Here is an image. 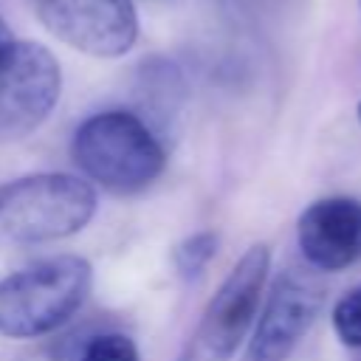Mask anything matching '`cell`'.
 <instances>
[{
  "label": "cell",
  "instance_id": "obj_1",
  "mask_svg": "<svg viewBox=\"0 0 361 361\" xmlns=\"http://www.w3.org/2000/svg\"><path fill=\"white\" fill-rule=\"evenodd\" d=\"M76 166L113 195L147 189L166 164L164 144L152 127L127 110H104L85 118L71 141Z\"/></svg>",
  "mask_w": 361,
  "mask_h": 361
},
{
  "label": "cell",
  "instance_id": "obj_2",
  "mask_svg": "<svg viewBox=\"0 0 361 361\" xmlns=\"http://www.w3.org/2000/svg\"><path fill=\"white\" fill-rule=\"evenodd\" d=\"M93 285L85 257L59 254L0 279V336L39 338L71 322Z\"/></svg>",
  "mask_w": 361,
  "mask_h": 361
},
{
  "label": "cell",
  "instance_id": "obj_3",
  "mask_svg": "<svg viewBox=\"0 0 361 361\" xmlns=\"http://www.w3.org/2000/svg\"><path fill=\"white\" fill-rule=\"evenodd\" d=\"M96 214V189L68 172L0 183V243L34 245L82 231Z\"/></svg>",
  "mask_w": 361,
  "mask_h": 361
},
{
  "label": "cell",
  "instance_id": "obj_4",
  "mask_svg": "<svg viewBox=\"0 0 361 361\" xmlns=\"http://www.w3.org/2000/svg\"><path fill=\"white\" fill-rule=\"evenodd\" d=\"M62 71L54 54L28 39H17L0 20V144L34 133L56 107Z\"/></svg>",
  "mask_w": 361,
  "mask_h": 361
},
{
  "label": "cell",
  "instance_id": "obj_5",
  "mask_svg": "<svg viewBox=\"0 0 361 361\" xmlns=\"http://www.w3.org/2000/svg\"><path fill=\"white\" fill-rule=\"evenodd\" d=\"M268 268V245H251L228 271L220 290L209 299L200 324L195 327L178 361H231L237 344L245 338L259 310Z\"/></svg>",
  "mask_w": 361,
  "mask_h": 361
},
{
  "label": "cell",
  "instance_id": "obj_6",
  "mask_svg": "<svg viewBox=\"0 0 361 361\" xmlns=\"http://www.w3.org/2000/svg\"><path fill=\"white\" fill-rule=\"evenodd\" d=\"M34 8L56 39L96 59H116L138 39L133 0H34Z\"/></svg>",
  "mask_w": 361,
  "mask_h": 361
},
{
  "label": "cell",
  "instance_id": "obj_7",
  "mask_svg": "<svg viewBox=\"0 0 361 361\" xmlns=\"http://www.w3.org/2000/svg\"><path fill=\"white\" fill-rule=\"evenodd\" d=\"M324 307V285L305 268L282 271L262 305L243 361H288Z\"/></svg>",
  "mask_w": 361,
  "mask_h": 361
},
{
  "label": "cell",
  "instance_id": "obj_8",
  "mask_svg": "<svg viewBox=\"0 0 361 361\" xmlns=\"http://www.w3.org/2000/svg\"><path fill=\"white\" fill-rule=\"evenodd\" d=\"M296 243L319 271H344L361 259V200L322 197L296 223Z\"/></svg>",
  "mask_w": 361,
  "mask_h": 361
},
{
  "label": "cell",
  "instance_id": "obj_9",
  "mask_svg": "<svg viewBox=\"0 0 361 361\" xmlns=\"http://www.w3.org/2000/svg\"><path fill=\"white\" fill-rule=\"evenodd\" d=\"M214 254H217V234L214 231H197V234L186 237L183 243H178V248L172 254L178 276L186 282L200 279L206 265L214 259Z\"/></svg>",
  "mask_w": 361,
  "mask_h": 361
},
{
  "label": "cell",
  "instance_id": "obj_10",
  "mask_svg": "<svg viewBox=\"0 0 361 361\" xmlns=\"http://www.w3.org/2000/svg\"><path fill=\"white\" fill-rule=\"evenodd\" d=\"M333 330L341 338V344L361 350V285L350 288L333 305Z\"/></svg>",
  "mask_w": 361,
  "mask_h": 361
},
{
  "label": "cell",
  "instance_id": "obj_11",
  "mask_svg": "<svg viewBox=\"0 0 361 361\" xmlns=\"http://www.w3.org/2000/svg\"><path fill=\"white\" fill-rule=\"evenodd\" d=\"M82 361H138V347L124 333H102L90 338Z\"/></svg>",
  "mask_w": 361,
  "mask_h": 361
},
{
  "label": "cell",
  "instance_id": "obj_12",
  "mask_svg": "<svg viewBox=\"0 0 361 361\" xmlns=\"http://www.w3.org/2000/svg\"><path fill=\"white\" fill-rule=\"evenodd\" d=\"M358 124H361V104H358Z\"/></svg>",
  "mask_w": 361,
  "mask_h": 361
}]
</instances>
